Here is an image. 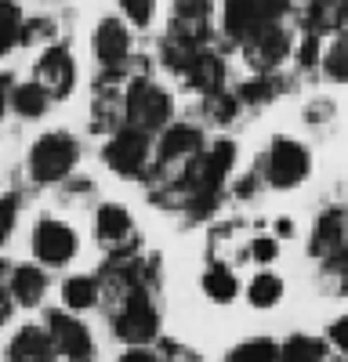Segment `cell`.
Wrapping results in <instances>:
<instances>
[{
	"label": "cell",
	"instance_id": "obj_1",
	"mask_svg": "<svg viewBox=\"0 0 348 362\" xmlns=\"http://www.w3.org/2000/svg\"><path fill=\"white\" fill-rule=\"evenodd\" d=\"M174 116V98L153 76L134 73L124 87V124L141 134H160Z\"/></svg>",
	"mask_w": 348,
	"mask_h": 362
},
{
	"label": "cell",
	"instance_id": "obj_2",
	"mask_svg": "<svg viewBox=\"0 0 348 362\" xmlns=\"http://www.w3.org/2000/svg\"><path fill=\"white\" fill-rule=\"evenodd\" d=\"M80 160V141L69 131H47L29 145L25 170L37 185H62Z\"/></svg>",
	"mask_w": 348,
	"mask_h": 362
},
{
	"label": "cell",
	"instance_id": "obj_3",
	"mask_svg": "<svg viewBox=\"0 0 348 362\" xmlns=\"http://www.w3.org/2000/svg\"><path fill=\"white\" fill-rule=\"evenodd\" d=\"M156 334H160V312L153 305L149 290H138V293H127L124 300H116L112 337H120L131 348H141V344H153Z\"/></svg>",
	"mask_w": 348,
	"mask_h": 362
},
{
	"label": "cell",
	"instance_id": "obj_4",
	"mask_svg": "<svg viewBox=\"0 0 348 362\" xmlns=\"http://www.w3.org/2000/svg\"><path fill=\"white\" fill-rule=\"evenodd\" d=\"M240 51L254 73H276L294 54V37H290V29L283 22H269V25H257L254 33H247L240 40Z\"/></svg>",
	"mask_w": 348,
	"mask_h": 362
},
{
	"label": "cell",
	"instance_id": "obj_5",
	"mask_svg": "<svg viewBox=\"0 0 348 362\" xmlns=\"http://www.w3.org/2000/svg\"><path fill=\"white\" fill-rule=\"evenodd\" d=\"M286 15H290V0H225L221 4V33L240 44L257 25L283 22Z\"/></svg>",
	"mask_w": 348,
	"mask_h": 362
},
{
	"label": "cell",
	"instance_id": "obj_6",
	"mask_svg": "<svg viewBox=\"0 0 348 362\" xmlns=\"http://www.w3.org/2000/svg\"><path fill=\"white\" fill-rule=\"evenodd\" d=\"M312 170V160H308V148L294 138H272L269 153H265V163H261V174L272 189H298L301 181L308 177Z\"/></svg>",
	"mask_w": 348,
	"mask_h": 362
},
{
	"label": "cell",
	"instance_id": "obj_7",
	"mask_svg": "<svg viewBox=\"0 0 348 362\" xmlns=\"http://www.w3.org/2000/svg\"><path fill=\"white\" fill-rule=\"evenodd\" d=\"M102 160L112 174L138 177V174H145V167H149V160H153V141H149V134H141L134 127H120V131H112L105 138Z\"/></svg>",
	"mask_w": 348,
	"mask_h": 362
},
{
	"label": "cell",
	"instance_id": "obj_8",
	"mask_svg": "<svg viewBox=\"0 0 348 362\" xmlns=\"http://www.w3.org/2000/svg\"><path fill=\"white\" fill-rule=\"evenodd\" d=\"M29 247H33V257L47 268H62L76 257L80 239L73 232V225L58 221V218H40L33 225V235H29Z\"/></svg>",
	"mask_w": 348,
	"mask_h": 362
},
{
	"label": "cell",
	"instance_id": "obj_9",
	"mask_svg": "<svg viewBox=\"0 0 348 362\" xmlns=\"http://www.w3.org/2000/svg\"><path fill=\"white\" fill-rule=\"evenodd\" d=\"M33 80L47 90L51 102H66L76 90V58L66 44H47L37 58Z\"/></svg>",
	"mask_w": 348,
	"mask_h": 362
},
{
	"label": "cell",
	"instance_id": "obj_10",
	"mask_svg": "<svg viewBox=\"0 0 348 362\" xmlns=\"http://www.w3.org/2000/svg\"><path fill=\"white\" fill-rule=\"evenodd\" d=\"M47 334H51V344H54V351L62 358L91 362L95 341H91V334H87V326L80 319H73L69 312H51L47 315Z\"/></svg>",
	"mask_w": 348,
	"mask_h": 362
},
{
	"label": "cell",
	"instance_id": "obj_11",
	"mask_svg": "<svg viewBox=\"0 0 348 362\" xmlns=\"http://www.w3.org/2000/svg\"><path fill=\"white\" fill-rule=\"evenodd\" d=\"M91 51L105 69H124L131 58V25L116 15H105L91 33Z\"/></svg>",
	"mask_w": 348,
	"mask_h": 362
},
{
	"label": "cell",
	"instance_id": "obj_12",
	"mask_svg": "<svg viewBox=\"0 0 348 362\" xmlns=\"http://www.w3.org/2000/svg\"><path fill=\"white\" fill-rule=\"evenodd\" d=\"M95 235L112 254H134V221L124 203H102L95 214Z\"/></svg>",
	"mask_w": 348,
	"mask_h": 362
},
{
	"label": "cell",
	"instance_id": "obj_13",
	"mask_svg": "<svg viewBox=\"0 0 348 362\" xmlns=\"http://www.w3.org/2000/svg\"><path fill=\"white\" fill-rule=\"evenodd\" d=\"M203 145H207V138H203V131L196 124H167L160 131V141H156V163L160 167H170V163L185 167L196 153H203Z\"/></svg>",
	"mask_w": 348,
	"mask_h": 362
},
{
	"label": "cell",
	"instance_id": "obj_14",
	"mask_svg": "<svg viewBox=\"0 0 348 362\" xmlns=\"http://www.w3.org/2000/svg\"><path fill=\"white\" fill-rule=\"evenodd\" d=\"M225 58L214 47H203L192 54V62L185 66L182 80L196 90V95H214V90H225Z\"/></svg>",
	"mask_w": 348,
	"mask_h": 362
},
{
	"label": "cell",
	"instance_id": "obj_15",
	"mask_svg": "<svg viewBox=\"0 0 348 362\" xmlns=\"http://www.w3.org/2000/svg\"><path fill=\"white\" fill-rule=\"evenodd\" d=\"M8 362H58L51 334L44 326H22L8 344Z\"/></svg>",
	"mask_w": 348,
	"mask_h": 362
},
{
	"label": "cell",
	"instance_id": "obj_16",
	"mask_svg": "<svg viewBox=\"0 0 348 362\" xmlns=\"http://www.w3.org/2000/svg\"><path fill=\"white\" fill-rule=\"evenodd\" d=\"M344 235H348V218L344 210H327V214H319L315 225H312V239H308V254L323 261L327 254H334L337 247H344Z\"/></svg>",
	"mask_w": 348,
	"mask_h": 362
},
{
	"label": "cell",
	"instance_id": "obj_17",
	"mask_svg": "<svg viewBox=\"0 0 348 362\" xmlns=\"http://www.w3.org/2000/svg\"><path fill=\"white\" fill-rule=\"evenodd\" d=\"M8 293H11L15 305L37 308L40 300H44V293H47V276H44V268H37V264H18V268L11 272Z\"/></svg>",
	"mask_w": 348,
	"mask_h": 362
},
{
	"label": "cell",
	"instance_id": "obj_18",
	"mask_svg": "<svg viewBox=\"0 0 348 362\" xmlns=\"http://www.w3.org/2000/svg\"><path fill=\"white\" fill-rule=\"evenodd\" d=\"M344 22H348L344 0H308L305 4V33H315V37L341 33Z\"/></svg>",
	"mask_w": 348,
	"mask_h": 362
},
{
	"label": "cell",
	"instance_id": "obj_19",
	"mask_svg": "<svg viewBox=\"0 0 348 362\" xmlns=\"http://www.w3.org/2000/svg\"><path fill=\"white\" fill-rule=\"evenodd\" d=\"M283 87H286V80H283V76H276V73H254L250 80H243V83H240L236 102H240V105H250V109L272 105V102L283 95Z\"/></svg>",
	"mask_w": 348,
	"mask_h": 362
},
{
	"label": "cell",
	"instance_id": "obj_20",
	"mask_svg": "<svg viewBox=\"0 0 348 362\" xmlns=\"http://www.w3.org/2000/svg\"><path fill=\"white\" fill-rule=\"evenodd\" d=\"M8 105H11L15 116H22V119H40V116L51 109V98H47V90H44L37 80H25V83H15V87H11Z\"/></svg>",
	"mask_w": 348,
	"mask_h": 362
},
{
	"label": "cell",
	"instance_id": "obj_21",
	"mask_svg": "<svg viewBox=\"0 0 348 362\" xmlns=\"http://www.w3.org/2000/svg\"><path fill=\"white\" fill-rule=\"evenodd\" d=\"M98 297H102V286H98L95 276H69L62 283V305H66V312H87V308H95Z\"/></svg>",
	"mask_w": 348,
	"mask_h": 362
},
{
	"label": "cell",
	"instance_id": "obj_22",
	"mask_svg": "<svg viewBox=\"0 0 348 362\" xmlns=\"http://www.w3.org/2000/svg\"><path fill=\"white\" fill-rule=\"evenodd\" d=\"M203 293H207L214 305H232L240 293V283H236V272L228 264H211L203 272Z\"/></svg>",
	"mask_w": 348,
	"mask_h": 362
},
{
	"label": "cell",
	"instance_id": "obj_23",
	"mask_svg": "<svg viewBox=\"0 0 348 362\" xmlns=\"http://www.w3.org/2000/svg\"><path fill=\"white\" fill-rule=\"evenodd\" d=\"M276 362H327V341L308 337V334H294L279 344Z\"/></svg>",
	"mask_w": 348,
	"mask_h": 362
},
{
	"label": "cell",
	"instance_id": "obj_24",
	"mask_svg": "<svg viewBox=\"0 0 348 362\" xmlns=\"http://www.w3.org/2000/svg\"><path fill=\"white\" fill-rule=\"evenodd\" d=\"M319 69H323V76L330 83H348V29H341V33L334 37V44L323 51Z\"/></svg>",
	"mask_w": 348,
	"mask_h": 362
},
{
	"label": "cell",
	"instance_id": "obj_25",
	"mask_svg": "<svg viewBox=\"0 0 348 362\" xmlns=\"http://www.w3.org/2000/svg\"><path fill=\"white\" fill-rule=\"evenodd\" d=\"M22 8H18V0H0V58L11 54L22 40Z\"/></svg>",
	"mask_w": 348,
	"mask_h": 362
},
{
	"label": "cell",
	"instance_id": "obj_26",
	"mask_svg": "<svg viewBox=\"0 0 348 362\" xmlns=\"http://www.w3.org/2000/svg\"><path fill=\"white\" fill-rule=\"evenodd\" d=\"M279 297H283V279L272 276V272H257L247 286V300L254 308H276Z\"/></svg>",
	"mask_w": 348,
	"mask_h": 362
},
{
	"label": "cell",
	"instance_id": "obj_27",
	"mask_svg": "<svg viewBox=\"0 0 348 362\" xmlns=\"http://www.w3.org/2000/svg\"><path fill=\"white\" fill-rule=\"evenodd\" d=\"M199 112H203L207 124L221 127V124H232V116L240 112V102H236V95H228V90H214V95H203Z\"/></svg>",
	"mask_w": 348,
	"mask_h": 362
},
{
	"label": "cell",
	"instance_id": "obj_28",
	"mask_svg": "<svg viewBox=\"0 0 348 362\" xmlns=\"http://www.w3.org/2000/svg\"><path fill=\"white\" fill-rule=\"evenodd\" d=\"M319 276H323V283H327L337 297L348 293V243L323 257V268H319Z\"/></svg>",
	"mask_w": 348,
	"mask_h": 362
},
{
	"label": "cell",
	"instance_id": "obj_29",
	"mask_svg": "<svg viewBox=\"0 0 348 362\" xmlns=\"http://www.w3.org/2000/svg\"><path fill=\"white\" fill-rule=\"evenodd\" d=\"M276 358H279V344L269 341V337L243 341V344H236L225 355V362H276Z\"/></svg>",
	"mask_w": 348,
	"mask_h": 362
},
{
	"label": "cell",
	"instance_id": "obj_30",
	"mask_svg": "<svg viewBox=\"0 0 348 362\" xmlns=\"http://www.w3.org/2000/svg\"><path fill=\"white\" fill-rule=\"evenodd\" d=\"M124 11V22L134 25V29H149L153 18H156V4L160 0H116Z\"/></svg>",
	"mask_w": 348,
	"mask_h": 362
},
{
	"label": "cell",
	"instance_id": "obj_31",
	"mask_svg": "<svg viewBox=\"0 0 348 362\" xmlns=\"http://www.w3.org/2000/svg\"><path fill=\"white\" fill-rule=\"evenodd\" d=\"M51 37H58V33H54V22H51L47 15H33V18L22 22V40H18V47H33V44H44V40H51Z\"/></svg>",
	"mask_w": 348,
	"mask_h": 362
},
{
	"label": "cell",
	"instance_id": "obj_32",
	"mask_svg": "<svg viewBox=\"0 0 348 362\" xmlns=\"http://www.w3.org/2000/svg\"><path fill=\"white\" fill-rule=\"evenodd\" d=\"M15 221H18V196L8 192V196H0V247H4L8 239H11Z\"/></svg>",
	"mask_w": 348,
	"mask_h": 362
},
{
	"label": "cell",
	"instance_id": "obj_33",
	"mask_svg": "<svg viewBox=\"0 0 348 362\" xmlns=\"http://www.w3.org/2000/svg\"><path fill=\"white\" fill-rule=\"evenodd\" d=\"M294 54H298V69H301V73L315 69V66H319V37H315V33H305L301 44H294Z\"/></svg>",
	"mask_w": 348,
	"mask_h": 362
},
{
	"label": "cell",
	"instance_id": "obj_34",
	"mask_svg": "<svg viewBox=\"0 0 348 362\" xmlns=\"http://www.w3.org/2000/svg\"><path fill=\"white\" fill-rule=\"evenodd\" d=\"M254 261H261V264H269V261H276V254H279V247H276V239L272 235H254L250 239V250H247Z\"/></svg>",
	"mask_w": 348,
	"mask_h": 362
},
{
	"label": "cell",
	"instance_id": "obj_35",
	"mask_svg": "<svg viewBox=\"0 0 348 362\" xmlns=\"http://www.w3.org/2000/svg\"><path fill=\"white\" fill-rule=\"evenodd\" d=\"M330 344H334V348L348 358V312H344V315L330 326Z\"/></svg>",
	"mask_w": 348,
	"mask_h": 362
},
{
	"label": "cell",
	"instance_id": "obj_36",
	"mask_svg": "<svg viewBox=\"0 0 348 362\" xmlns=\"http://www.w3.org/2000/svg\"><path fill=\"white\" fill-rule=\"evenodd\" d=\"M120 362H167V358H163V351H160V348H145V344H141V348L124 351V355H120Z\"/></svg>",
	"mask_w": 348,
	"mask_h": 362
},
{
	"label": "cell",
	"instance_id": "obj_37",
	"mask_svg": "<svg viewBox=\"0 0 348 362\" xmlns=\"http://www.w3.org/2000/svg\"><path fill=\"white\" fill-rule=\"evenodd\" d=\"M11 87H15L11 73H8V69H0V116H4V109H8V98H11Z\"/></svg>",
	"mask_w": 348,
	"mask_h": 362
},
{
	"label": "cell",
	"instance_id": "obj_38",
	"mask_svg": "<svg viewBox=\"0 0 348 362\" xmlns=\"http://www.w3.org/2000/svg\"><path fill=\"white\" fill-rule=\"evenodd\" d=\"M11 305H15V300H11V293L4 290V283H0V326L8 322V315H11Z\"/></svg>",
	"mask_w": 348,
	"mask_h": 362
},
{
	"label": "cell",
	"instance_id": "obj_39",
	"mask_svg": "<svg viewBox=\"0 0 348 362\" xmlns=\"http://www.w3.org/2000/svg\"><path fill=\"white\" fill-rule=\"evenodd\" d=\"M276 232H279V235H290V232H294V221L279 218V221H276Z\"/></svg>",
	"mask_w": 348,
	"mask_h": 362
},
{
	"label": "cell",
	"instance_id": "obj_40",
	"mask_svg": "<svg viewBox=\"0 0 348 362\" xmlns=\"http://www.w3.org/2000/svg\"><path fill=\"white\" fill-rule=\"evenodd\" d=\"M344 362H348V358H344Z\"/></svg>",
	"mask_w": 348,
	"mask_h": 362
}]
</instances>
